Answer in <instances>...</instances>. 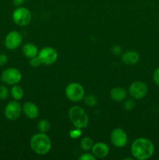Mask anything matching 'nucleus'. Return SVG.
Segmentation results:
<instances>
[{
    "label": "nucleus",
    "instance_id": "f257e3e1",
    "mask_svg": "<svg viewBox=\"0 0 159 160\" xmlns=\"http://www.w3.org/2000/svg\"><path fill=\"white\" fill-rule=\"evenodd\" d=\"M154 152V144L146 138H138L133 141L131 145V153L136 159H148L153 156Z\"/></svg>",
    "mask_w": 159,
    "mask_h": 160
},
{
    "label": "nucleus",
    "instance_id": "f03ea898",
    "mask_svg": "<svg viewBox=\"0 0 159 160\" xmlns=\"http://www.w3.org/2000/svg\"><path fill=\"white\" fill-rule=\"evenodd\" d=\"M31 148L36 154L44 156L48 154L51 148V142L45 133H37L31 137L30 141Z\"/></svg>",
    "mask_w": 159,
    "mask_h": 160
},
{
    "label": "nucleus",
    "instance_id": "7ed1b4c3",
    "mask_svg": "<svg viewBox=\"0 0 159 160\" xmlns=\"http://www.w3.org/2000/svg\"><path fill=\"white\" fill-rule=\"evenodd\" d=\"M69 117H70V121L76 128L84 129L88 126V115L80 106H72L69 110Z\"/></svg>",
    "mask_w": 159,
    "mask_h": 160
},
{
    "label": "nucleus",
    "instance_id": "20e7f679",
    "mask_svg": "<svg viewBox=\"0 0 159 160\" xmlns=\"http://www.w3.org/2000/svg\"><path fill=\"white\" fill-rule=\"evenodd\" d=\"M65 95L71 102H78L84 99L85 96V91L80 84L77 82H72L65 88Z\"/></svg>",
    "mask_w": 159,
    "mask_h": 160
},
{
    "label": "nucleus",
    "instance_id": "39448f33",
    "mask_svg": "<svg viewBox=\"0 0 159 160\" xmlns=\"http://www.w3.org/2000/svg\"><path fill=\"white\" fill-rule=\"evenodd\" d=\"M12 20L17 25L20 27H25L31 21V13L26 7L20 6L13 11L12 15Z\"/></svg>",
    "mask_w": 159,
    "mask_h": 160
},
{
    "label": "nucleus",
    "instance_id": "423d86ee",
    "mask_svg": "<svg viewBox=\"0 0 159 160\" xmlns=\"http://www.w3.org/2000/svg\"><path fill=\"white\" fill-rule=\"evenodd\" d=\"M22 79V73L18 69L10 67L2 72L1 75V81L8 85H14L20 82Z\"/></svg>",
    "mask_w": 159,
    "mask_h": 160
},
{
    "label": "nucleus",
    "instance_id": "0eeeda50",
    "mask_svg": "<svg viewBox=\"0 0 159 160\" xmlns=\"http://www.w3.org/2000/svg\"><path fill=\"white\" fill-rule=\"evenodd\" d=\"M37 57L40 59L41 64L52 65L58 59V52L52 47H45L38 52Z\"/></svg>",
    "mask_w": 159,
    "mask_h": 160
},
{
    "label": "nucleus",
    "instance_id": "6e6552de",
    "mask_svg": "<svg viewBox=\"0 0 159 160\" xmlns=\"http://www.w3.org/2000/svg\"><path fill=\"white\" fill-rule=\"evenodd\" d=\"M22 112V106L19 101L13 100L8 103L4 109V115L9 120H16L20 118Z\"/></svg>",
    "mask_w": 159,
    "mask_h": 160
},
{
    "label": "nucleus",
    "instance_id": "1a4fd4ad",
    "mask_svg": "<svg viewBox=\"0 0 159 160\" xmlns=\"http://www.w3.org/2000/svg\"><path fill=\"white\" fill-rule=\"evenodd\" d=\"M148 92V87L142 81H134L129 88V93L134 99H141L144 98Z\"/></svg>",
    "mask_w": 159,
    "mask_h": 160
},
{
    "label": "nucleus",
    "instance_id": "9d476101",
    "mask_svg": "<svg viewBox=\"0 0 159 160\" xmlns=\"http://www.w3.org/2000/svg\"><path fill=\"white\" fill-rule=\"evenodd\" d=\"M23 42V36L19 31H12L7 34L5 38L4 45L9 50H15L21 45Z\"/></svg>",
    "mask_w": 159,
    "mask_h": 160
},
{
    "label": "nucleus",
    "instance_id": "9b49d317",
    "mask_svg": "<svg viewBox=\"0 0 159 160\" xmlns=\"http://www.w3.org/2000/svg\"><path fill=\"white\" fill-rule=\"evenodd\" d=\"M112 145L116 148H123L128 143V136L126 131L122 128H115L110 135Z\"/></svg>",
    "mask_w": 159,
    "mask_h": 160
},
{
    "label": "nucleus",
    "instance_id": "f8f14e48",
    "mask_svg": "<svg viewBox=\"0 0 159 160\" xmlns=\"http://www.w3.org/2000/svg\"><path fill=\"white\" fill-rule=\"evenodd\" d=\"M22 111L27 118L34 120L39 116L38 107L32 102H26L22 106Z\"/></svg>",
    "mask_w": 159,
    "mask_h": 160
},
{
    "label": "nucleus",
    "instance_id": "ddd939ff",
    "mask_svg": "<svg viewBox=\"0 0 159 160\" xmlns=\"http://www.w3.org/2000/svg\"><path fill=\"white\" fill-rule=\"evenodd\" d=\"M91 150L94 156L99 159L105 158L109 153L108 145L104 142H98V143L94 144Z\"/></svg>",
    "mask_w": 159,
    "mask_h": 160
},
{
    "label": "nucleus",
    "instance_id": "4468645a",
    "mask_svg": "<svg viewBox=\"0 0 159 160\" xmlns=\"http://www.w3.org/2000/svg\"><path fill=\"white\" fill-rule=\"evenodd\" d=\"M140 56L136 51H126L122 55V60L125 64L132 66L137 64L140 61Z\"/></svg>",
    "mask_w": 159,
    "mask_h": 160
},
{
    "label": "nucleus",
    "instance_id": "2eb2a0df",
    "mask_svg": "<svg viewBox=\"0 0 159 160\" xmlns=\"http://www.w3.org/2000/svg\"><path fill=\"white\" fill-rule=\"evenodd\" d=\"M110 96L113 101L122 102L127 96V92L122 87H115L111 91Z\"/></svg>",
    "mask_w": 159,
    "mask_h": 160
},
{
    "label": "nucleus",
    "instance_id": "dca6fc26",
    "mask_svg": "<svg viewBox=\"0 0 159 160\" xmlns=\"http://www.w3.org/2000/svg\"><path fill=\"white\" fill-rule=\"evenodd\" d=\"M22 51H23V55H24L26 57L31 58L35 57L38 54V49H37V47L33 43H26L23 46L22 48Z\"/></svg>",
    "mask_w": 159,
    "mask_h": 160
},
{
    "label": "nucleus",
    "instance_id": "f3484780",
    "mask_svg": "<svg viewBox=\"0 0 159 160\" xmlns=\"http://www.w3.org/2000/svg\"><path fill=\"white\" fill-rule=\"evenodd\" d=\"M10 93L12 98H14V100L20 101L23 98V95H24V91H23V88L21 86L18 85V84H17L12 85V87L11 88Z\"/></svg>",
    "mask_w": 159,
    "mask_h": 160
},
{
    "label": "nucleus",
    "instance_id": "a211bd4d",
    "mask_svg": "<svg viewBox=\"0 0 159 160\" xmlns=\"http://www.w3.org/2000/svg\"><path fill=\"white\" fill-rule=\"evenodd\" d=\"M94 145V141L92 138L89 137H85L81 140L80 147L84 151H89L92 149V147Z\"/></svg>",
    "mask_w": 159,
    "mask_h": 160
},
{
    "label": "nucleus",
    "instance_id": "6ab92c4d",
    "mask_svg": "<svg viewBox=\"0 0 159 160\" xmlns=\"http://www.w3.org/2000/svg\"><path fill=\"white\" fill-rule=\"evenodd\" d=\"M50 128H51L50 122L48 120H45V119L41 120L38 122V124H37V129H38L39 132L41 133H45L46 134L50 130Z\"/></svg>",
    "mask_w": 159,
    "mask_h": 160
},
{
    "label": "nucleus",
    "instance_id": "aec40b11",
    "mask_svg": "<svg viewBox=\"0 0 159 160\" xmlns=\"http://www.w3.org/2000/svg\"><path fill=\"white\" fill-rule=\"evenodd\" d=\"M84 99L86 105L87 106H90V107H93V106H96L97 103H98L97 98L94 95H88L87 96H84Z\"/></svg>",
    "mask_w": 159,
    "mask_h": 160
},
{
    "label": "nucleus",
    "instance_id": "412c9836",
    "mask_svg": "<svg viewBox=\"0 0 159 160\" xmlns=\"http://www.w3.org/2000/svg\"><path fill=\"white\" fill-rule=\"evenodd\" d=\"M9 95V91L6 85H0V100H6Z\"/></svg>",
    "mask_w": 159,
    "mask_h": 160
},
{
    "label": "nucleus",
    "instance_id": "4be33fe9",
    "mask_svg": "<svg viewBox=\"0 0 159 160\" xmlns=\"http://www.w3.org/2000/svg\"><path fill=\"white\" fill-rule=\"evenodd\" d=\"M81 134H82V131H81V129H79V128H76V129L70 131V136L73 139L78 138L80 137Z\"/></svg>",
    "mask_w": 159,
    "mask_h": 160
},
{
    "label": "nucleus",
    "instance_id": "5701e85b",
    "mask_svg": "<svg viewBox=\"0 0 159 160\" xmlns=\"http://www.w3.org/2000/svg\"><path fill=\"white\" fill-rule=\"evenodd\" d=\"M135 106V102H134L133 100L129 99L127 101L125 102L124 103V108L127 111H131Z\"/></svg>",
    "mask_w": 159,
    "mask_h": 160
},
{
    "label": "nucleus",
    "instance_id": "b1692460",
    "mask_svg": "<svg viewBox=\"0 0 159 160\" xmlns=\"http://www.w3.org/2000/svg\"><path fill=\"white\" fill-rule=\"evenodd\" d=\"M31 60H30V64H31V67H38L41 64V62L40 59H39V58L37 56H35V57H33V58H31Z\"/></svg>",
    "mask_w": 159,
    "mask_h": 160
},
{
    "label": "nucleus",
    "instance_id": "393cba45",
    "mask_svg": "<svg viewBox=\"0 0 159 160\" xmlns=\"http://www.w3.org/2000/svg\"><path fill=\"white\" fill-rule=\"evenodd\" d=\"M80 160H95L96 157L93 155V153H84L79 157Z\"/></svg>",
    "mask_w": 159,
    "mask_h": 160
},
{
    "label": "nucleus",
    "instance_id": "a878e982",
    "mask_svg": "<svg viewBox=\"0 0 159 160\" xmlns=\"http://www.w3.org/2000/svg\"><path fill=\"white\" fill-rule=\"evenodd\" d=\"M153 80H154V82L157 86H159V67L156 69L153 73Z\"/></svg>",
    "mask_w": 159,
    "mask_h": 160
},
{
    "label": "nucleus",
    "instance_id": "bb28decb",
    "mask_svg": "<svg viewBox=\"0 0 159 160\" xmlns=\"http://www.w3.org/2000/svg\"><path fill=\"white\" fill-rule=\"evenodd\" d=\"M8 61V56L4 53H0V67L6 65Z\"/></svg>",
    "mask_w": 159,
    "mask_h": 160
},
{
    "label": "nucleus",
    "instance_id": "cd10ccee",
    "mask_svg": "<svg viewBox=\"0 0 159 160\" xmlns=\"http://www.w3.org/2000/svg\"><path fill=\"white\" fill-rule=\"evenodd\" d=\"M121 52H122L121 48H120L119 46H118V45H115V46H114L113 48H112V52H113L114 54L118 55L121 53Z\"/></svg>",
    "mask_w": 159,
    "mask_h": 160
},
{
    "label": "nucleus",
    "instance_id": "c85d7f7f",
    "mask_svg": "<svg viewBox=\"0 0 159 160\" xmlns=\"http://www.w3.org/2000/svg\"><path fill=\"white\" fill-rule=\"evenodd\" d=\"M25 0H12V2H13L14 6H17V7H20L22 6V5L24 3Z\"/></svg>",
    "mask_w": 159,
    "mask_h": 160
}]
</instances>
